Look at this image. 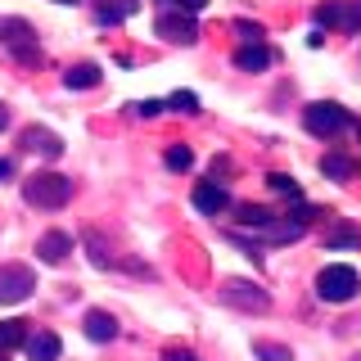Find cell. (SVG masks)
Wrapping results in <instances>:
<instances>
[{"instance_id":"cell-3","label":"cell","mask_w":361,"mask_h":361,"mask_svg":"<svg viewBox=\"0 0 361 361\" xmlns=\"http://www.w3.org/2000/svg\"><path fill=\"white\" fill-rule=\"evenodd\" d=\"M221 302H231V307H240V312H267L271 293L262 285H253V280H226V285H221Z\"/></svg>"},{"instance_id":"cell-19","label":"cell","mask_w":361,"mask_h":361,"mask_svg":"<svg viewBox=\"0 0 361 361\" xmlns=\"http://www.w3.org/2000/svg\"><path fill=\"white\" fill-rule=\"evenodd\" d=\"M23 338H27V321H0V353L23 348Z\"/></svg>"},{"instance_id":"cell-25","label":"cell","mask_w":361,"mask_h":361,"mask_svg":"<svg viewBox=\"0 0 361 361\" xmlns=\"http://www.w3.org/2000/svg\"><path fill=\"white\" fill-rule=\"evenodd\" d=\"M167 104H172L176 113H199V99H195V95H190V90H176V95H172V99H167Z\"/></svg>"},{"instance_id":"cell-13","label":"cell","mask_w":361,"mask_h":361,"mask_svg":"<svg viewBox=\"0 0 361 361\" xmlns=\"http://www.w3.org/2000/svg\"><path fill=\"white\" fill-rule=\"evenodd\" d=\"M23 145H27L32 154H45V158H59L63 154V140L54 131H45V127H27V131H23Z\"/></svg>"},{"instance_id":"cell-1","label":"cell","mask_w":361,"mask_h":361,"mask_svg":"<svg viewBox=\"0 0 361 361\" xmlns=\"http://www.w3.org/2000/svg\"><path fill=\"white\" fill-rule=\"evenodd\" d=\"M23 199H27L32 208H63V203L73 199V180L59 176V172H32L23 180Z\"/></svg>"},{"instance_id":"cell-12","label":"cell","mask_w":361,"mask_h":361,"mask_svg":"<svg viewBox=\"0 0 361 361\" xmlns=\"http://www.w3.org/2000/svg\"><path fill=\"white\" fill-rule=\"evenodd\" d=\"M68 253H73V235H63V231H50V235H41V244H37V257H41V262L59 267Z\"/></svg>"},{"instance_id":"cell-14","label":"cell","mask_w":361,"mask_h":361,"mask_svg":"<svg viewBox=\"0 0 361 361\" xmlns=\"http://www.w3.org/2000/svg\"><path fill=\"white\" fill-rule=\"evenodd\" d=\"M267 63H271V50L262 41H248V45L235 50V68H244V73H262Z\"/></svg>"},{"instance_id":"cell-9","label":"cell","mask_w":361,"mask_h":361,"mask_svg":"<svg viewBox=\"0 0 361 361\" xmlns=\"http://www.w3.org/2000/svg\"><path fill=\"white\" fill-rule=\"evenodd\" d=\"M307 217H312L307 208L293 212V217H267V226H262L267 244H289V240H298V235L307 231Z\"/></svg>"},{"instance_id":"cell-7","label":"cell","mask_w":361,"mask_h":361,"mask_svg":"<svg viewBox=\"0 0 361 361\" xmlns=\"http://www.w3.org/2000/svg\"><path fill=\"white\" fill-rule=\"evenodd\" d=\"M0 45H9L18 59H37V32L23 18H0Z\"/></svg>"},{"instance_id":"cell-21","label":"cell","mask_w":361,"mask_h":361,"mask_svg":"<svg viewBox=\"0 0 361 361\" xmlns=\"http://www.w3.org/2000/svg\"><path fill=\"white\" fill-rule=\"evenodd\" d=\"M167 167H172V172H190V167H195V154H190L185 145H172V149H167Z\"/></svg>"},{"instance_id":"cell-11","label":"cell","mask_w":361,"mask_h":361,"mask_svg":"<svg viewBox=\"0 0 361 361\" xmlns=\"http://www.w3.org/2000/svg\"><path fill=\"white\" fill-rule=\"evenodd\" d=\"M23 348H27V357H32V361H59V353H63L59 334H50V330L27 334V338H23Z\"/></svg>"},{"instance_id":"cell-32","label":"cell","mask_w":361,"mask_h":361,"mask_svg":"<svg viewBox=\"0 0 361 361\" xmlns=\"http://www.w3.org/2000/svg\"><path fill=\"white\" fill-rule=\"evenodd\" d=\"M54 5H73V0H54Z\"/></svg>"},{"instance_id":"cell-33","label":"cell","mask_w":361,"mask_h":361,"mask_svg":"<svg viewBox=\"0 0 361 361\" xmlns=\"http://www.w3.org/2000/svg\"><path fill=\"white\" fill-rule=\"evenodd\" d=\"M0 361H5V357H0Z\"/></svg>"},{"instance_id":"cell-29","label":"cell","mask_w":361,"mask_h":361,"mask_svg":"<svg viewBox=\"0 0 361 361\" xmlns=\"http://www.w3.org/2000/svg\"><path fill=\"white\" fill-rule=\"evenodd\" d=\"M14 176V163H9V158H0V180H9Z\"/></svg>"},{"instance_id":"cell-16","label":"cell","mask_w":361,"mask_h":361,"mask_svg":"<svg viewBox=\"0 0 361 361\" xmlns=\"http://www.w3.org/2000/svg\"><path fill=\"white\" fill-rule=\"evenodd\" d=\"M63 82H68V90H90V86H99V68L95 63H77V68L63 73Z\"/></svg>"},{"instance_id":"cell-27","label":"cell","mask_w":361,"mask_h":361,"mask_svg":"<svg viewBox=\"0 0 361 361\" xmlns=\"http://www.w3.org/2000/svg\"><path fill=\"white\" fill-rule=\"evenodd\" d=\"M163 109H167L163 99H145V104H135V113H140V118H158Z\"/></svg>"},{"instance_id":"cell-31","label":"cell","mask_w":361,"mask_h":361,"mask_svg":"<svg viewBox=\"0 0 361 361\" xmlns=\"http://www.w3.org/2000/svg\"><path fill=\"white\" fill-rule=\"evenodd\" d=\"M5 127H9V109L0 104V131H5Z\"/></svg>"},{"instance_id":"cell-5","label":"cell","mask_w":361,"mask_h":361,"mask_svg":"<svg viewBox=\"0 0 361 361\" xmlns=\"http://www.w3.org/2000/svg\"><path fill=\"white\" fill-rule=\"evenodd\" d=\"M154 32H158L163 41H172V45H195V41H199L195 14H185V9H167V14H158Z\"/></svg>"},{"instance_id":"cell-10","label":"cell","mask_w":361,"mask_h":361,"mask_svg":"<svg viewBox=\"0 0 361 361\" xmlns=\"http://www.w3.org/2000/svg\"><path fill=\"white\" fill-rule=\"evenodd\" d=\"M195 208L217 217V212L231 208V195H226V185H217V180H203V185H195Z\"/></svg>"},{"instance_id":"cell-2","label":"cell","mask_w":361,"mask_h":361,"mask_svg":"<svg viewBox=\"0 0 361 361\" xmlns=\"http://www.w3.org/2000/svg\"><path fill=\"white\" fill-rule=\"evenodd\" d=\"M357 289H361V280H357V271L348 262H330L321 276H316V293H321L325 302H348Z\"/></svg>"},{"instance_id":"cell-20","label":"cell","mask_w":361,"mask_h":361,"mask_svg":"<svg viewBox=\"0 0 361 361\" xmlns=\"http://www.w3.org/2000/svg\"><path fill=\"white\" fill-rule=\"evenodd\" d=\"M267 180H271V190H276V195H285V199H302V190H298V180H293V176H285V172H271Z\"/></svg>"},{"instance_id":"cell-17","label":"cell","mask_w":361,"mask_h":361,"mask_svg":"<svg viewBox=\"0 0 361 361\" xmlns=\"http://www.w3.org/2000/svg\"><path fill=\"white\" fill-rule=\"evenodd\" d=\"M321 172L330 176V180H348V176H353V158H348V154H325L321 158Z\"/></svg>"},{"instance_id":"cell-22","label":"cell","mask_w":361,"mask_h":361,"mask_svg":"<svg viewBox=\"0 0 361 361\" xmlns=\"http://www.w3.org/2000/svg\"><path fill=\"white\" fill-rule=\"evenodd\" d=\"M267 217H271V212L257 208V203H244V208H240V226H253V231H262Z\"/></svg>"},{"instance_id":"cell-26","label":"cell","mask_w":361,"mask_h":361,"mask_svg":"<svg viewBox=\"0 0 361 361\" xmlns=\"http://www.w3.org/2000/svg\"><path fill=\"white\" fill-rule=\"evenodd\" d=\"M325 244H330V248H357V244H361V235H357V231H334Z\"/></svg>"},{"instance_id":"cell-18","label":"cell","mask_w":361,"mask_h":361,"mask_svg":"<svg viewBox=\"0 0 361 361\" xmlns=\"http://www.w3.org/2000/svg\"><path fill=\"white\" fill-rule=\"evenodd\" d=\"M135 0H104V5H99V23H122V18H131L135 14Z\"/></svg>"},{"instance_id":"cell-8","label":"cell","mask_w":361,"mask_h":361,"mask_svg":"<svg viewBox=\"0 0 361 361\" xmlns=\"http://www.w3.org/2000/svg\"><path fill=\"white\" fill-rule=\"evenodd\" d=\"M302 122H307V131L312 135H338L348 127V113L338 109V104H307V113H302Z\"/></svg>"},{"instance_id":"cell-30","label":"cell","mask_w":361,"mask_h":361,"mask_svg":"<svg viewBox=\"0 0 361 361\" xmlns=\"http://www.w3.org/2000/svg\"><path fill=\"white\" fill-rule=\"evenodd\" d=\"M163 361H195V353H167Z\"/></svg>"},{"instance_id":"cell-23","label":"cell","mask_w":361,"mask_h":361,"mask_svg":"<svg viewBox=\"0 0 361 361\" xmlns=\"http://www.w3.org/2000/svg\"><path fill=\"white\" fill-rule=\"evenodd\" d=\"M253 357H262V361H293V353L280 348V343H253Z\"/></svg>"},{"instance_id":"cell-15","label":"cell","mask_w":361,"mask_h":361,"mask_svg":"<svg viewBox=\"0 0 361 361\" xmlns=\"http://www.w3.org/2000/svg\"><path fill=\"white\" fill-rule=\"evenodd\" d=\"M86 338H95V343H109V338H118V321H113L109 312H86Z\"/></svg>"},{"instance_id":"cell-24","label":"cell","mask_w":361,"mask_h":361,"mask_svg":"<svg viewBox=\"0 0 361 361\" xmlns=\"http://www.w3.org/2000/svg\"><path fill=\"white\" fill-rule=\"evenodd\" d=\"M86 248H90V262H95V267H109V262H113V257L104 253V240H99V235H95V231H90V235H86Z\"/></svg>"},{"instance_id":"cell-28","label":"cell","mask_w":361,"mask_h":361,"mask_svg":"<svg viewBox=\"0 0 361 361\" xmlns=\"http://www.w3.org/2000/svg\"><path fill=\"white\" fill-rule=\"evenodd\" d=\"M172 5H176V9H185V14H199V9L208 5V0H172Z\"/></svg>"},{"instance_id":"cell-6","label":"cell","mask_w":361,"mask_h":361,"mask_svg":"<svg viewBox=\"0 0 361 361\" xmlns=\"http://www.w3.org/2000/svg\"><path fill=\"white\" fill-rule=\"evenodd\" d=\"M32 289H37V276H32L27 267H18V262L0 267V307H9V302H23Z\"/></svg>"},{"instance_id":"cell-4","label":"cell","mask_w":361,"mask_h":361,"mask_svg":"<svg viewBox=\"0 0 361 361\" xmlns=\"http://www.w3.org/2000/svg\"><path fill=\"white\" fill-rule=\"evenodd\" d=\"M321 27H338V32H361V0H325L316 9Z\"/></svg>"}]
</instances>
